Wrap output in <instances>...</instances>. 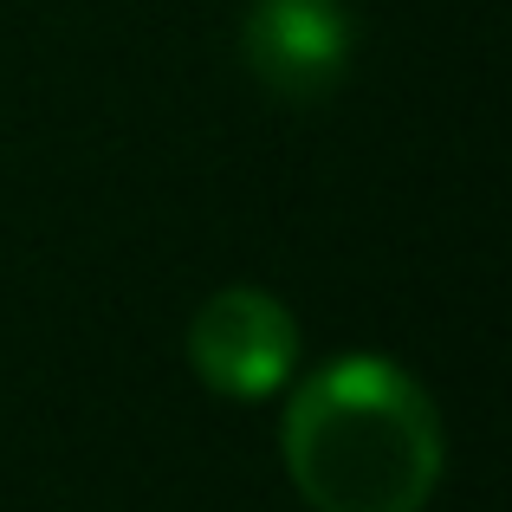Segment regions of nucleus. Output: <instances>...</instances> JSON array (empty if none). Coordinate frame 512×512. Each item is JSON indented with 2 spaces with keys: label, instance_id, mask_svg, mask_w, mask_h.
I'll return each instance as SVG.
<instances>
[{
  "label": "nucleus",
  "instance_id": "obj_1",
  "mask_svg": "<svg viewBox=\"0 0 512 512\" xmlns=\"http://www.w3.org/2000/svg\"><path fill=\"white\" fill-rule=\"evenodd\" d=\"M279 454L312 512H422L441 480V415L409 370L350 350L292 389Z\"/></svg>",
  "mask_w": 512,
  "mask_h": 512
},
{
  "label": "nucleus",
  "instance_id": "obj_2",
  "mask_svg": "<svg viewBox=\"0 0 512 512\" xmlns=\"http://www.w3.org/2000/svg\"><path fill=\"white\" fill-rule=\"evenodd\" d=\"M188 370L227 402H266L299 370V325L260 286H227L188 325Z\"/></svg>",
  "mask_w": 512,
  "mask_h": 512
},
{
  "label": "nucleus",
  "instance_id": "obj_3",
  "mask_svg": "<svg viewBox=\"0 0 512 512\" xmlns=\"http://www.w3.org/2000/svg\"><path fill=\"white\" fill-rule=\"evenodd\" d=\"M240 52L273 98L312 104L350 72V20L338 0H253L240 20Z\"/></svg>",
  "mask_w": 512,
  "mask_h": 512
}]
</instances>
